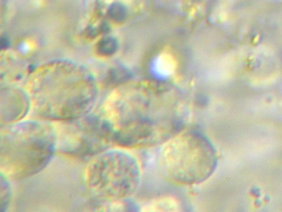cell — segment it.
<instances>
[{
	"label": "cell",
	"mask_w": 282,
	"mask_h": 212,
	"mask_svg": "<svg viewBox=\"0 0 282 212\" xmlns=\"http://www.w3.org/2000/svg\"><path fill=\"white\" fill-rule=\"evenodd\" d=\"M99 115L113 145L144 148L163 145L179 133L178 97L158 80L124 82L105 99Z\"/></svg>",
	"instance_id": "1"
},
{
	"label": "cell",
	"mask_w": 282,
	"mask_h": 212,
	"mask_svg": "<svg viewBox=\"0 0 282 212\" xmlns=\"http://www.w3.org/2000/svg\"><path fill=\"white\" fill-rule=\"evenodd\" d=\"M118 48V43L113 37H105L98 42L97 51L101 56H111Z\"/></svg>",
	"instance_id": "9"
},
{
	"label": "cell",
	"mask_w": 282,
	"mask_h": 212,
	"mask_svg": "<svg viewBox=\"0 0 282 212\" xmlns=\"http://www.w3.org/2000/svg\"><path fill=\"white\" fill-rule=\"evenodd\" d=\"M137 159L121 149L101 152L93 157L85 171V182L100 202H119L134 195L141 183Z\"/></svg>",
	"instance_id": "4"
},
{
	"label": "cell",
	"mask_w": 282,
	"mask_h": 212,
	"mask_svg": "<svg viewBox=\"0 0 282 212\" xmlns=\"http://www.w3.org/2000/svg\"><path fill=\"white\" fill-rule=\"evenodd\" d=\"M0 172L10 180H23L41 172L57 152L54 124L21 120L1 127Z\"/></svg>",
	"instance_id": "3"
},
{
	"label": "cell",
	"mask_w": 282,
	"mask_h": 212,
	"mask_svg": "<svg viewBox=\"0 0 282 212\" xmlns=\"http://www.w3.org/2000/svg\"><path fill=\"white\" fill-rule=\"evenodd\" d=\"M32 110L49 122L75 120L90 114L96 104L98 84L94 73L75 61L59 59L41 65L26 82Z\"/></svg>",
	"instance_id": "2"
},
{
	"label": "cell",
	"mask_w": 282,
	"mask_h": 212,
	"mask_svg": "<svg viewBox=\"0 0 282 212\" xmlns=\"http://www.w3.org/2000/svg\"><path fill=\"white\" fill-rule=\"evenodd\" d=\"M57 152L74 158L94 157L113 145L99 114H88L75 120L54 123Z\"/></svg>",
	"instance_id": "6"
},
{
	"label": "cell",
	"mask_w": 282,
	"mask_h": 212,
	"mask_svg": "<svg viewBox=\"0 0 282 212\" xmlns=\"http://www.w3.org/2000/svg\"><path fill=\"white\" fill-rule=\"evenodd\" d=\"M162 146L159 168L164 178L174 184H197L214 171V148L198 133L179 132Z\"/></svg>",
	"instance_id": "5"
},
{
	"label": "cell",
	"mask_w": 282,
	"mask_h": 212,
	"mask_svg": "<svg viewBox=\"0 0 282 212\" xmlns=\"http://www.w3.org/2000/svg\"><path fill=\"white\" fill-rule=\"evenodd\" d=\"M10 179L1 172L0 177V199H1V212H5L9 209L12 201V187Z\"/></svg>",
	"instance_id": "8"
},
{
	"label": "cell",
	"mask_w": 282,
	"mask_h": 212,
	"mask_svg": "<svg viewBox=\"0 0 282 212\" xmlns=\"http://www.w3.org/2000/svg\"><path fill=\"white\" fill-rule=\"evenodd\" d=\"M32 110L26 89L9 82H1V127L24 120Z\"/></svg>",
	"instance_id": "7"
}]
</instances>
